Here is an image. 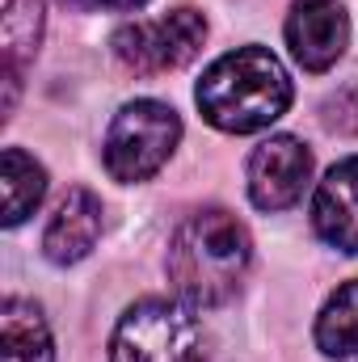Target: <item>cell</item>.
I'll return each instance as SVG.
<instances>
[{"label":"cell","instance_id":"cell-7","mask_svg":"<svg viewBox=\"0 0 358 362\" xmlns=\"http://www.w3.org/2000/svg\"><path fill=\"white\" fill-rule=\"evenodd\" d=\"M282 38L304 72H329L350 47V13L342 0H295L287 8Z\"/></svg>","mask_w":358,"mask_h":362},{"label":"cell","instance_id":"cell-2","mask_svg":"<svg viewBox=\"0 0 358 362\" xmlns=\"http://www.w3.org/2000/svg\"><path fill=\"white\" fill-rule=\"evenodd\" d=\"M291 97H295L291 72L282 68V59L274 51L258 47V42L219 55L194 85L198 114L224 135L266 131L270 122H278L291 110Z\"/></svg>","mask_w":358,"mask_h":362},{"label":"cell","instance_id":"cell-9","mask_svg":"<svg viewBox=\"0 0 358 362\" xmlns=\"http://www.w3.org/2000/svg\"><path fill=\"white\" fill-rule=\"evenodd\" d=\"M312 232L337 253H358V156L337 160L316 181Z\"/></svg>","mask_w":358,"mask_h":362},{"label":"cell","instance_id":"cell-8","mask_svg":"<svg viewBox=\"0 0 358 362\" xmlns=\"http://www.w3.org/2000/svg\"><path fill=\"white\" fill-rule=\"evenodd\" d=\"M101 215H105L101 198L93 189H85V185H72L55 202V211H51V219L42 228V257L51 266L85 262L97 249V240H101Z\"/></svg>","mask_w":358,"mask_h":362},{"label":"cell","instance_id":"cell-14","mask_svg":"<svg viewBox=\"0 0 358 362\" xmlns=\"http://www.w3.org/2000/svg\"><path fill=\"white\" fill-rule=\"evenodd\" d=\"M76 13H139L148 0H64Z\"/></svg>","mask_w":358,"mask_h":362},{"label":"cell","instance_id":"cell-6","mask_svg":"<svg viewBox=\"0 0 358 362\" xmlns=\"http://www.w3.org/2000/svg\"><path fill=\"white\" fill-rule=\"evenodd\" d=\"M312 148L299 139V135H270L262 139L253 152H249V165H245V185H249V202L266 215L278 211H291L304 189L312 185Z\"/></svg>","mask_w":358,"mask_h":362},{"label":"cell","instance_id":"cell-13","mask_svg":"<svg viewBox=\"0 0 358 362\" xmlns=\"http://www.w3.org/2000/svg\"><path fill=\"white\" fill-rule=\"evenodd\" d=\"M0 181H4V228H17L38 211L47 194V169L21 148H4Z\"/></svg>","mask_w":358,"mask_h":362},{"label":"cell","instance_id":"cell-5","mask_svg":"<svg viewBox=\"0 0 358 362\" xmlns=\"http://www.w3.org/2000/svg\"><path fill=\"white\" fill-rule=\"evenodd\" d=\"M202 42H207V17L190 4L169 8L165 17L127 21L110 38L114 59L135 76H161V72L185 68L202 51Z\"/></svg>","mask_w":358,"mask_h":362},{"label":"cell","instance_id":"cell-12","mask_svg":"<svg viewBox=\"0 0 358 362\" xmlns=\"http://www.w3.org/2000/svg\"><path fill=\"white\" fill-rule=\"evenodd\" d=\"M312 341L325 358H350L358 354V278L342 282L316 312Z\"/></svg>","mask_w":358,"mask_h":362},{"label":"cell","instance_id":"cell-4","mask_svg":"<svg viewBox=\"0 0 358 362\" xmlns=\"http://www.w3.org/2000/svg\"><path fill=\"white\" fill-rule=\"evenodd\" d=\"M181 144V118L173 105L156 101V97H135L127 101L101 139V160L105 173L122 185H139V181L156 177L169 156Z\"/></svg>","mask_w":358,"mask_h":362},{"label":"cell","instance_id":"cell-11","mask_svg":"<svg viewBox=\"0 0 358 362\" xmlns=\"http://www.w3.org/2000/svg\"><path fill=\"white\" fill-rule=\"evenodd\" d=\"M0 362H55V341L34 299L8 295L0 303Z\"/></svg>","mask_w":358,"mask_h":362},{"label":"cell","instance_id":"cell-10","mask_svg":"<svg viewBox=\"0 0 358 362\" xmlns=\"http://www.w3.org/2000/svg\"><path fill=\"white\" fill-rule=\"evenodd\" d=\"M47 30V4L42 0H8L0 17V55H4V114H13L21 76L38 59Z\"/></svg>","mask_w":358,"mask_h":362},{"label":"cell","instance_id":"cell-3","mask_svg":"<svg viewBox=\"0 0 358 362\" xmlns=\"http://www.w3.org/2000/svg\"><path fill=\"white\" fill-rule=\"evenodd\" d=\"M110 362H207V333L190 303L148 295L118 316Z\"/></svg>","mask_w":358,"mask_h":362},{"label":"cell","instance_id":"cell-1","mask_svg":"<svg viewBox=\"0 0 358 362\" xmlns=\"http://www.w3.org/2000/svg\"><path fill=\"white\" fill-rule=\"evenodd\" d=\"M253 266V236L228 206H198L178 223L165 274L181 303L190 308H224L241 295Z\"/></svg>","mask_w":358,"mask_h":362}]
</instances>
